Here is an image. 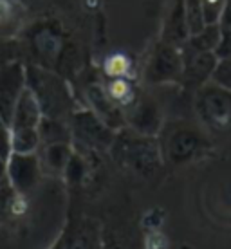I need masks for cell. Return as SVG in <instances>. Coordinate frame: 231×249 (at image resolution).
I'll return each instance as SVG.
<instances>
[{"mask_svg":"<svg viewBox=\"0 0 231 249\" xmlns=\"http://www.w3.org/2000/svg\"><path fill=\"white\" fill-rule=\"evenodd\" d=\"M110 154L119 166L141 177L154 175L161 168L162 162L161 146L156 137L136 134L126 126L123 130L116 132Z\"/></svg>","mask_w":231,"mask_h":249,"instance_id":"6da1fadb","label":"cell"},{"mask_svg":"<svg viewBox=\"0 0 231 249\" xmlns=\"http://www.w3.org/2000/svg\"><path fill=\"white\" fill-rule=\"evenodd\" d=\"M25 80L45 118L69 121L74 112V98L60 76L36 65H29L25 67Z\"/></svg>","mask_w":231,"mask_h":249,"instance_id":"7a4b0ae2","label":"cell"},{"mask_svg":"<svg viewBox=\"0 0 231 249\" xmlns=\"http://www.w3.org/2000/svg\"><path fill=\"white\" fill-rule=\"evenodd\" d=\"M162 137L159 141L162 161L174 166H182L197 161L206 154L212 141L206 132L190 123H174L162 126Z\"/></svg>","mask_w":231,"mask_h":249,"instance_id":"3957f363","label":"cell"},{"mask_svg":"<svg viewBox=\"0 0 231 249\" xmlns=\"http://www.w3.org/2000/svg\"><path fill=\"white\" fill-rule=\"evenodd\" d=\"M194 110L208 132L231 134V90L208 81L194 92Z\"/></svg>","mask_w":231,"mask_h":249,"instance_id":"277c9868","label":"cell"},{"mask_svg":"<svg viewBox=\"0 0 231 249\" xmlns=\"http://www.w3.org/2000/svg\"><path fill=\"white\" fill-rule=\"evenodd\" d=\"M182 76V54L181 49L164 42H157L150 56L144 63L143 80L148 85H166L181 83Z\"/></svg>","mask_w":231,"mask_h":249,"instance_id":"5b68a950","label":"cell"},{"mask_svg":"<svg viewBox=\"0 0 231 249\" xmlns=\"http://www.w3.org/2000/svg\"><path fill=\"white\" fill-rule=\"evenodd\" d=\"M72 141L90 150H110L116 132L108 128L90 108L74 110L69 118Z\"/></svg>","mask_w":231,"mask_h":249,"instance_id":"8992f818","label":"cell"},{"mask_svg":"<svg viewBox=\"0 0 231 249\" xmlns=\"http://www.w3.org/2000/svg\"><path fill=\"white\" fill-rule=\"evenodd\" d=\"M126 128L146 137H157L164 126L161 103L150 94H139L136 101L125 110Z\"/></svg>","mask_w":231,"mask_h":249,"instance_id":"52a82bcc","label":"cell"},{"mask_svg":"<svg viewBox=\"0 0 231 249\" xmlns=\"http://www.w3.org/2000/svg\"><path fill=\"white\" fill-rule=\"evenodd\" d=\"M27 89L25 65L18 60L0 65V119L9 126L17 101Z\"/></svg>","mask_w":231,"mask_h":249,"instance_id":"ba28073f","label":"cell"},{"mask_svg":"<svg viewBox=\"0 0 231 249\" xmlns=\"http://www.w3.org/2000/svg\"><path fill=\"white\" fill-rule=\"evenodd\" d=\"M42 164L36 154H11L7 159L6 181L11 184L15 192L20 195H27L38 186L42 179Z\"/></svg>","mask_w":231,"mask_h":249,"instance_id":"9c48e42d","label":"cell"},{"mask_svg":"<svg viewBox=\"0 0 231 249\" xmlns=\"http://www.w3.org/2000/svg\"><path fill=\"white\" fill-rule=\"evenodd\" d=\"M182 54V76L181 83L186 90H197L212 80L213 69L217 65V56L213 53H195L181 49Z\"/></svg>","mask_w":231,"mask_h":249,"instance_id":"30bf717a","label":"cell"},{"mask_svg":"<svg viewBox=\"0 0 231 249\" xmlns=\"http://www.w3.org/2000/svg\"><path fill=\"white\" fill-rule=\"evenodd\" d=\"M87 101H89V105H90V110H92L108 128H112L114 132H118V130H123L126 126L123 108L119 105H116V103L110 100V96L107 94L103 85H98V83L90 85V87L87 89Z\"/></svg>","mask_w":231,"mask_h":249,"instance_id":"8fae6325","label":"cell"},{"mask_svg":"<svg viewBox=\"0 0 231 249\" xmlns=\"http://www.w3.org/2000/svg\"><path fill=\"white\" fill-rule=\"evenodd\" d=\"M188 38H190V27H188L186 11H184V0H174L162 24L161 42L181 49Z\"/></svg>","mask_w":231,"mask_h":249,"instance_id":"7c38bea8","label":"cell"},{"mask_svg":"<svg viewBox=\"0 0 231 249\" xmlns=\"http://www.w3.org/2000/svg\"><path fill=\"white\" fill-rule=\"evenodd\" d=\"M44 118L42 108L38 105L35 94L25 89L20 100L17 101V107L13 110V118L9 123V130H18V128H36L40 119Z\"/></svg>","mask_w":231,"mask_h":249,"instance_id":"4fadbf2b","label":"cell"},{"mask_svg":"<svg viewBox=\"0 0 231 249\" xmlns=\"http://www.w3.org/2000/svg\"><path fill=\"white\" fill-rule=\"evenodd\" d=\"M38 136H40V146H47V144H58L72 143V132H71V124L65 119H54V118H42L36 126Z\"/></svg>","mask_w":231,"mask_h":249,"instance_id":"5bb4252c","label":"cell"},{"mask_svg":"<svg viewBox=\"0 0 231 249\" xmlns=\"http://www.w3.org/2000/svg\"><path fill=\"white\" fill-rule=\"evenodd\" d=\"M24 195L15 192L7 181L0 182V224H15L24 215Z\"/></svg>","mask_w":231,"mask_h":249,"instance_id":"9a60e30c","label":"cell"},{"mask_svg":"<svg viewBox=\"0 0 231 249\" xmlns=\"http://www.w3.org/2000/svg\"><path fill=\"white\" fill-rule=\"evenodd\" d=\"M42 148V156L40 157V164L42 170H47L51 174H63L67 164H69L71 157H72V146L65 143L58 144H47V146H40Z\"/></svg>","mask_w":231,"mask_h":249,"instance_id":"2e32d148","label":"cell"},{"mask_svg":"<svg viewBox=\"0 0 231 249\" xmlns=\"http://www.w3.org/2000/svg\"><path fill=\"white\" fill-rule=\"evenodd\" d=\"M101 226L92 220L85 218L74 230L67 249H100L101 248Z\"/></svg>","mask_w":231,"mask_h":249,"instance_id":"e0dca14e","label":"cell"},{"mask_svg":"<svg viewBox=\"0 0 231 249\" xmlns=\"http://www.w3.org/2000/svg\"><path fill=\"white\" fill-rule=\"evenodd\" d=\"M107 90V94L110 96V100L119 105L125 112L126 108L136 101V98L139 96V92L136 90V87L132 85L126 78H108L107 83L103 85Z\"/></svg>","mask_w":231,"mask_h":249,"instance_id":"ac0fdd59","label":"cell"},{"mask_svg":"<svg viewBox=\"0 0 231 249\" xmlns=\"http://www.w3.org/2000/svg\"><path fill=\"white\" fill-rule=\"evenodd\" d=\"M220 36V25L219 24H210L204 25L199 33L190 35L186 40V44L182 45L181 49L195 51V53H213L217 47Z\"/></svg>","mask_w":231,"mask_h":249,"instance_id":"d6986e66","label":"cell"},{"mask_svg":"<svg viewBox=\"0 0 231 249\" xmlns=\"http://www.w3.org/2000/svg\"><path fill=\"white\" fill-rule=\"evenodd\" d=\"M100 249H139V244L123 226H108L101 231Z\"/></svg>","mask_w":231,"mask_h":249,"instance_id":"ffe728a7","label":"cell"},{"mask_svg":"<svg viewBox=\"0 0 231 249\" xmlns=\"http://www.w3.org/2000/svg\"><path fill=\"white\" fill-rule=\"evenodd\" d=\"M40 150V136L36 128L11 130V154H36Z\"/></svg>","mask_w":231,"mask_h":249,"instance_id":"44dd1931","label":"cell"},{"mask_svg":"<svg viewBox=\"0 0 231 249\" xmlns=\"http://www.w3.org/2000/svg\"><path fill=\"white\" fill-rule=\"evenodd\" d=\"M184 11H186L190 35L199 33L206 25L204 15H202V0H184Z\"/></svg>","mask_w":231,"mask_h":249,"instance_id":"7402d4cb","label":"cell"},{"mask_svg":"<svg viewBox=\"0 0 231 249\" xmlns=\"http://www.w3.org/2000/svg\"><path fill=\"white\" fill-rule=\"evenodd\" d=\"M210 81L215 83V85H219V87L231 90V58L217 60V65L213 69V74Z\"/></svg>","mask_w":231,"mask_h":249,"instance_id":"603a6c76","label":"cell"},{"mask_svg":"<svg viewBox=\"0 0 231 249\" xmlns=\"http://www.w3.org/2000/svg\"><path fill=\"white\" fill-rule=\"evenodd\" d=\"M224 2L226 0H202V15H204V22H206V25L219 24Z\"/></svg>","mask_w":231,"mask_h":249,"instance_id":"cb8c5ba5","label":"cell"},{"mask_svg":"<svg viewBox=\"0 0 231 249\" xmlns=\"http://www.w3.org/2000/svg\"><path fill=\"white\" fill-rule=\"evenodd\" d=\"M126 71H128V62L125 56L116 54L110 56L105 63V72L108 78H125Z\"/></svg>","mask_w":231,"mask_h":249,"instance_id":"d4e9b609","label":"cell"},{"mask_svg":"<svg viewBox=\"0 0 231 249\" xmlns=\"http://www.w3.org/2000/svg\"><path fill=\"white\" fill-rule=\"evenodd\" d=\"M213 54L217 56V60L231 58V27H220V36Z\"/></svg>","mask_w":231,"mask_h":249,"instance_id":"484cf974","label":"cell"},{"mask_svg":"<svg viewBox=\"0 0 231 249\" xmlns=\"http://www.w3.org/2000/svg\"><path fill=\"white\" fill-rule=\"evenodd\" d=\"M11 156V130L9 126L0 123V157L9 159Z\"/></svg>","mask_w":231,"mask_h":249,"instance_id":"4316f807","label":"cell"},{"mask_svg":"<svg viewBox=\"0 0 231 249\" xmlns=\"http://www.w3.org/2000/svg\"><path fill=\"white\" fill-rule=\"evenodd\" d=\"M13 7L11 4L7 2V0H0V29L2 27H7V25L11 24L13 20Z\"/></svg>","mask_w":231,"mask_h":249,"instance_id":"83f0119b","label":"cell"},{"mask_svg":"<svg viewBox=\"0 0 231 249\" xmlns=\"http://www.w3.org/2000/svg\"><path fill=\"white\" fill-rule=\"evenodd\" d=\"M220 27H231V0H226L222 7V15L219 20Z\"/></svg>","mask_w":231,"mask_h":249,"instance_id":"f1b7e54d","label":"cell"},{"mask_svg":"<svg viewBox=\"0 0 231 249\" xmlns=\"http://www.w3.org/2000/svg\"><path fill=\"white\" fill-rule=\"evenodd\" d=\"M6 175H7V159L0 157V182L6 181Z\"/></svg>","mask_w":231,"mask_h":249,"instance_id":"f546056e","label":"cell"},{"mask_svg":"<svg viewBox=\"0 0 231 249\" xmlns=\"http://www.w3.org/2000/svg\"><path fill=\"white\" fill-rule=\"evenodd\" d=\"M0 123H4V121H2V119H0Z\"/></svg>","mask_w":231,"mask_h":249,"instance_id":"4dcf8cb0","label":"cell"}]
</instances>
